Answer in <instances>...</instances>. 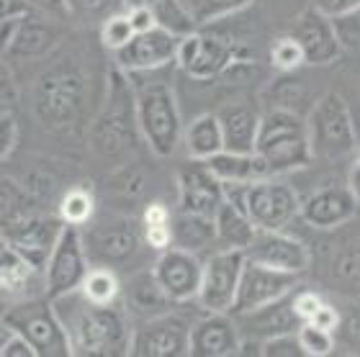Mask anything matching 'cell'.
Listing matches in <instances>:
<instances>
[{
	"label": "cell",
	"instance_id": "e0dca14e",
	"mask_svg": "<svg viewBox=\"0 0 360 357\" xmlns=\"http://www.w3.org/2000/svg\"><path fill=\"white\" fill-rule=\"evenodd\" d=\"M248 260H255L268 268L285 270L301 275L309 268V249L301 239L285 234L283 229H257L252 245L245 249Z\"/></svg>",
	"mask_w": 360,
	"mask_h": 357
},
{
	"label": "cell",
	"instance_id": "3957f363",
	"mask_svg": "<svg viewBox=\"0 0 360 357\" xmlns=\"http://www.w3.org/2000/svg\"><path fill=\"white\" fill-rule=\"evenodd\" d=\"M255 152L268 167L270 178L301 170L309 162H314L311 147H309L307 119H301L293 108H283V105L268 108L260 116Z\"/></svg>",
	"mask_w": 360,
	"mask_h": 357
},
{
	"label": "cell",
	"instance_id": "7a4b0ae2",
	"mask_svg": "<svg viewBox=\"0 0 360 357\" xmlns=\"http://www.w3.org/2000/svg\"><path fill=\"white\" fill-rule=\"evenodd\" d=\"M129 77L134 80L131 90L139 134L158 157H173L183 142V121L175 90L167 80L155 77V72H136Z\"/></svg>",
	"mask_w": 360,
	"mask_h": 357
},
{
	"label": "cell",
	"instance_id": "4dcf8cb0",
	"mask_svg": "<svg viewBox=\"0 0 360 357\" xmlns=\"http://www.w3.org/2000/svg\"><path fill=\"white\" fill-rule=\"evenodd\" d=\"M80 290L85 293L88 301L93 304H101V306H108V304H116L121 296V283L116 273L108 268H93L88 273V278L83 280Z\"/></svg>",
	"mask_w": 360,
	"mask_h": 357
},
{
	"label": "cell",
	"instance_id": "484cf974",
	"mask_svg": "<svg viewBox=\"0 0 360 357\" xmlns=\"http://www.w3.org/2000/svg\"><path fill=\"white\" fill-rule=\"evenodd\" d=\"M41 273V270L34 265V262L26 257L23 252H18L11 242L3 239V247H0V285H3V293L6 296H15V293H23L29 288L31 278ZM44 275V273H41Z\"/></svg>",
	"mask_w": 360,
	"mask_h": 357
},
{
	"label": "cell",
	"instance_id": "c3c4849f",
	"mask_svg": "<svg viewBox=\"0 0 360 357\" xmlns=\"http://www.w3.org/2000/svg\"><path fill=\"white\" fill-rule=\"evenodd\" d=\"M31 13L29 0H3V18H26Z\"/></svg>",
	"mask_w": 360,
	"mask_h": 357
},
{
	"label": "cell",
	"instance_id": "83f0119b",
	"mask_svg": "<svg viewBox=\"0 0 360 357\" xmlns=\"http://www.w3.org/2000/svg\"><path fill=\"white\" fill-rule=\"evenodd\" d=\"M142 234L147 245L158 252L173 247V214L165 203H150L142 216Z\"/></svg>",
	"mask_w": 360,
	"mask_h": 357
},
{
	"label": "cell",
	"instance_id": "60d3db41",
	"mask_svg": "<svg viewBox=\"0 0 360 357\" xmlns=\"http://www.w3.org/2000/svg\"><path fill=\"white\" fill-rule=\"evenodd\" d=\"M311 8H316L319 13L335 21V18H342V15L358 11L360 0H311Z\"/></svg>",
	"mask_w": 360,
	"mask_h": 357
},
{
	"label": "cell",
	"instance_id": "f6af8a7d",
	"mask_svg": "<svg viewBox=\"0 0 360 357\" xmlns=\"http://www.w3.org/2000/svg\"><path fill=\"white\" fill-rule=\"evenodd\" d=\"M311 324H316V327H322V329H330V332H335V329L340 327V313L335 306L330 304H322L319 309H316V313L311 316Z\"/></svg>",
	"mask_w": 360,
	"mask_h": 357
},
{
	"label": "cell",
	"instance_id": "ac0fdd59",
	"mask_svg": "<svg viewBox=\"0 0 360 357\" xmlns=\"http://www.w3.org/2000/svg\"><path fill=\"white\" fill-rule=\"evenodd\" d=\"M358 214V198L347 186L322 188L301 201V219L311 229H338Z\"/></svg>",
	"mask_w": 360,
	"mask_h": 357
},
{
	"label": "cell",
	"instance_id": "f907efd6",
	"mask_svg": "<svg viewBox=\"0 0 360 357\" xmlns=\"http://www.w3.org/2000/svg\"><path fill=\"white\" fill-rule=\"evenodd\" d=\"M358 162H360V157H358Z\"/></svg>",
	"mask_w": 360,
	"mask_h": 357
},
{
	"label": "cell",
	"instance_id": "5bb4252c",
	"mask_svg": "<svg viewBox=\"0 0 360 357\" xmlns=\"http://www.w3.org/2000/svg\"><path fill=\"white\" fill-rule=\"evenodd\" d=\"M234 60V49L224 39L209 37L201 31H193L180 39L175 65L193 80H211L224 72Z\"/></svg>",
	"mask_w": 360,
	"mask_h": 357
},
{
	"label": "cell",
	"instance_id": "7bdbcfd3",
	"mask_svg": "<svg viewBox=\"0 0 360 357\" xmlns=\"http://www.w3.org/2000/svg\"><path fill=\"white\" fill-rule=\"evenodd\" d=\"M127 13H129V21H131V26H134L136 34L160 29L158 21H155V15H152L144 6H127Z\"/></svg>",
	"mask_w": 360,
	"mask_h": 357
},
{
	"label": "cell",
	"instance_id": "2e32d148",
	"mask_svg": "<svg viewBox=\"0 0 360 357\" xmlns=\"http://www.w3.org/2000/svg\"><path fill=\"white\" fill-rule=\"evenodd\" d=\"M291 37L296 39L304 49V60L307 65L322 67V65H332L340 60L342 54V44H340L338 29L335 21L319 13L316 8H307L304 13L296 18L291 29Z\"/></svg>",
	"mask_w": 360,
	"mask_h": 357
},
{
	"label": "cell",
	"instance_id": "f35d334b",
	"mask_svg": "<svg viewBox=\"0 0 360 357\" xmlns=\"http://www.w3.org/2000/svg\"><path fill=\"white\" fill-rule=\"evenodd\" d=\"M260 355L263 357H307L304 350H301V342L296 332L268 337L263 342V347H260Z\"/></svg>",
	"mask_w": 360,
	"mask_h": 357
},
{
	"label": "cell",
	"instance_id": "4316f807",
	"mask_svg": "<svg viewBox=\"0 0 360 357\" xmlns=\"http://www.w3.org/2000/svg\"><path fill=\"white\" fill-rule=\"evenodd\" d=\"M127 6H144L155 15L160 29L170 31L175 37H188V34L198 31L193 18L188 15L183 0H127Z\"/></svg>",
	"mask_w": 360,
	"mask_h": 357
},
{
	"label": "cell",
	"instance_id": "ba28073f",
	"mask_svg": "<svg viewBox=\"0 0 360 357\" xmlns=\"http://www.w3.org/2000/svg\"><path fill=\"white\" fill-rule=\"evenodd\" d=\"M65 226V221H54V219H44L29 209L15 211L11 216H3V239L29 257L41 273L46 270L49 254H52L60 231Z\"/></svg>",
	"mask_w": 360,
	"mask_h": 357
},
{
	"label": "cell",
	"instance_id": "d590c367",
	"mask_svg": "<svg viewBox=\"0 0 360 357\" xmlns=\"http://www.w3.org/2000/svg\"><path fill=\"white\" fill-rule=\"evenodd\" d=\"M270 62L273 67L281 70V72H291V70H299L301 65H307L304 60V49L296 39L288 34V37H281L270 49Z\"/></svg>",
	"mask_w": 360,
	"mask_h": 357
},
{
	"label": "cell",
	"instance_id": "9c48e42d",
	"mask_svg": "<svg viewBox=\"0 0 360 357\" xmlns=\"http://www.w3.org/2000/svg\"><path fill=\"white\" fill-rule=\"evenodd\" d=\"M296 288H299L296 273H285V270H276L268 268V265H260L255 260H248L245 270H242L240 290H237L232 313L245 316V313L260 311L265 306L291 296Z\"/></svg>",
	"mask_w": 360,
	"mask_h": 357
},
{
	"label": "cell",
	"instance_id": "bcb514c9",
	"mask_svg": "<svg viewBox=\"0 0 360 357\" xmlns=\"http://www.w3.org/2000/svg\"><path fill=\"white\" fill-rule=\"evenodd\" d=\"M21 23H23V18H3V21H0V26H3V54L11 52L15 37H18V31H21Z\"/></svg>",
	"mask_w": 360,
	"mask_h": 357
},
{
	"label": "cell",
	"instance_id": "30bf717a",
	"mask_svg": "<svg viewBox=\"0 0 360 357\" xmlns=\"http://www.w3.org/2000/svg\"><path fill=\"white\" fill-rule=\"evenodd\" d=\"M191 324L180 313H158L134 329L131 355L136 357H186L191 355Z\"/></svg>",
	"mask_w": 360,
	"mask_h": 357
},
{
	"label": "cell",
	"instance_id": "e575fe53",
	"mask_svg": "<svg viewBox=\"0 0 360 357\" xmlns=\"http://www.w3.org/2000/svg\"><path fill=\"white\" fill-rule=\"evenodd\" d=\"M136 37L134 26L129 21V13L127 11H119V13H113L111 18H105L101 23V41H103L111 52H119L124 46Z\"/></svg>",
	"mask_w": 360,
	"mask_h": 357
},
{
	"label": "cell",
	"instance_id": "6da1fadb",
	"mask_svg": "<svg viewBox=\"0 0 360 357\" xmlns=\"http://www.w3.org/2000/svg\"><path fill=\"white\" fill-rule=\"evenodd\" d=\"M54 309L68 329L75 355H131L134 329L116 304H93L77 288L54 298Z\"/></svg>",
	"mask_w": 360,
	"mask_h": 357
},
{
	"label": "cell",
	"instance_id": "ab89813d",
	"mask_svg": "<svg viewBox=\"0 0 360 357\" xmlns=\"http://www.w3.org/2000/svg\"><path fill=\"white\" fill-rule=\"evenodd\" d=\"M335 29H338L342 49L360 52V8L353 11V13L342 15V18H335Z\"/></svg>",
	"mask_w": 360,
	"mask_h": 357
},
{
	"label": "cell",
	"instance_id": "7402d4cb",
	"mask_svg": "<svg viewBox=\"0 0 360 357\" xmlns=\"http://www.w3.org/2000/svg\"><path fill=\"white\" fill-rule=\"evenodd\" d=\"M183 144H186L188 160L209 162L211 157L219 155L224 149V134H221V124H219L217 113L195 116L183 131Z\"/></svg>",
	"mask_w": 360,
	"mask_h": 357
},
{
	"label": "cell",
	"instance_id": "cb8c5ba5",
	"mask_svg": "<svg viewBox=\"0 0 360 357\" xmlns=\"http://www.w3.org/2000/svg\"><path fill=\"white\" fill-rule=\"evenodd\" d=\"M214 245H217L214 216L188 214V211H178L173 216V247L198 254Z\"/></svg>",
	"mask_w": 360,
	"mask_h": 357
},
{
	"label": "cell",
	"instance_id": "74e56055",
	"mask_svg": "<svg viewBox=\"0 0 360 357\" xmlns=\"http://www.w3.org/2000/svg\"><path fill=\"white\" fill-rule=\"evenodd\" d=\"M0 355L3 357H39L37 347L21 335L15 332L11 324H0Z\"/></svg>",
	"mask_w": 360,
	"mask_h": 357
},
{
	"label": "cell",
	"instance_id": "ee69618b",
	"mask_svg": "<svg viewBox=\"0 0 360 357\" xmlns=\"http://www.w3.org/2000/svg\"><path fill=\"white\" fill-rule=\"evenodd\" d=\"M0 131H3V139H0V144H3V160H6V157L13 152V147H15V131H18L13 113H8V108H3V124H0Z\"/></svg>",
	"mask_w": 360,
	"mask_h": 357
},
{
	"label": "cell",
	"instance_id": "44dd1931",
	"mask_svg": "<svg viewBox=\"0 0 360 357\" xmlns=\"http://www.w3.org/2000/svg\"><path fill=\"white\" fill-rule=\"evenodd\" d=\"M221 183H255V180L270 178L265 162L257 152H229L221 149L206 162Z\"/></svg>",
	"mask_w": 360,
	"mask_h": 357
},
{
	"label": "cell",
	"instance_id": "836d02e7",
	"mask_svg": "<svg viewBox=\"0 0 360 357\" xmlns=\"http://www.w3.org/2000/svg\"><path fill=\"white\" fill-rule=\"evenodd\" d=\"M296 335H299L301 350L307 357H327L335 350V337H332L330 329L316 327L311 321H301Z\"/></svg>",
	"mask_w": 360,
	"mask_h": 357
},
{
	"label": "cell",
	"instance_id": "f546056e",
	"mask_svg": "<svg viewBox=\"0 0 360 357\" xmlns=\"http://www.w3.org/2000/svg\"><path fill=\"white\" fill-rule=\"evenodd\" d=\"M54 39H57V34L49 26L31 21L29 15H26L21 23V31H18V37H15L13 46H11V54L37 57V54H44L54 44Z\"/></svg>",
	"mask_w": 360,
	"mask_h": 357
},
{
	"label": "cell",
	"instance_id": "8992f818",
	"mask_svg": "<svg viewBox=\"0 0 360 357\" xmlns=\"http://www.w3.org/2000/svg\"><path fill=\"white\" fill-rule=\"evenodd\" d=\"M245 262H248L245 249H217L209 254L203 260L201 290L195 304L206 313H232Z\"/></svg>",
	"mask_w": 360,
	"mask_h": 357
},
{
	"label": "cell",
	"instance_id": "8fae6325",
	"mask_svg": "<svg viewBox=\"0 0 360 357\" xmlns=\"http://www.w3.org/2000/svg\"><path fill=\"white\" fill-rule=\"evenodd\" d=\"M248 216L257 229H285L301 216L299 193L278 178L255 180L248 193Z\"/></svg>",
	"mask_w": 360,
	"mask_h": 357
},
{
	"label": "cell",
	"instance_id": "52a82bcc",
	"mask_svg": "<svg viewBox=\"0 0 360 357\" xmlns=\"http://www.w3.org/2000/svg\"><path fill=\"white\" fill-rule=\"evenodd\" d=\"M88 273L90 268H88V252H85L83 231L75 223H65L44 270L46 296L52 298V301L60 296H68V293H72V290H77L83 285Z\"/></svg>",
	"mask_w": 360,
	"mask_h": 357
},
{
	"label": "cell",
	"instance_id": "7c38bea8",
	"mask_svg": "<svg viewBox=\"0 0 360 357\" xmlns=\"http://www.w3.org/2000/svg\"><path fill=\"white\" fill-rule=\"evenodd\" d=\"M180 39L165 29H152L144 34H136L124 49L113 52V62L121 72H158V70L175 65Z\"/></svg>",
	"mask_w": 360,
	"mask_h": 357
},
{
	"label": "cell",
	"instance_id": "d6a6232c",
	"mask_svg": "<svg viewBox=\"0 0 360 357\" xmlns=\"http://www.w3.org/2000/svg\"><path fill=\"white\" fill-rule=\"evenodd\" d=\"M70 15L80 21H98L103 23L119 11H127V0H68Z\"/></svg>",
	"mask_w": 360,
	"mask_h": 357
},
{
	"label": "cell",
	"instance_id": "d4e9b609",
	"mask_svg": "<svg viewBox=\"0 0 360 357\" xmlns=\"http://www.w3.org/2000/svg\"><path fill=\"white\" fill-rule=\"evenodd\" d=\"M96 252L105 260H127L139 247V231L131 221L105 223L96 231Z\"/></svg>",
	"mask_w": 360,
	"mask_h": 357
},
{
	"label": "cell",
	"instance_id": "603a6c76",
	"mask_svg": "<svg viewBox=\"0 0 360 357\" xmlns=\"http://www.w3.org/2000/svg\"><path fill=\"white\" fill-rule=\"evenodd\" d=\"M214 223H217L219 249H248L257 234V226L252 223L248 211L237 209L229 201H224L219 206L217 216H214Z\"/></svg>",
	"mask_w": 360,
	"mask_h": 357
},
{
	"label": "cell",
	"instance_id": "ffe728a7",
	"mask_svg": "<svg viewBox=\"0 0 360 357\" xmlns=\"http://www.w3.org/2000/svg\"><path fill=\"white\" fill-rule=\"evenodd\" d=\"M217 116L219 124H221V134H224V149H229V152H255L263 113H257L248 103H232L224 105Z\"/></svg>",
	"mask_w": 360,
	"mask_h": 357
},
{
	"label": "cell",
	"instance_id": "9a60e30c",
	"mask_svg": "<svg viewBox=\"0 0 360 357\" xmlns=\"http://www.w3.org/2000/svg\"><path fill=\"white\" fill-rule=\"evenodd\" d=\"M224 203V186L206 162L191 160L178 170V211L217 216Z\"/></svg>",
	"mask_w": 360,
	"mask_h": 357
},
{
	"label": "cell",
	"instance_id": "b9f144b4",
	"mask_svg": "<svg viewBox=\"0 0 360 357\" xmlns=\"http://www.w3.org/2000/svg\"><path fill=\"white\" fill-rule=\"evenodd\" d=\"M293 293H296V290H293ZM322 304H324L322 298L316 296V293H311V290H299V293L293 296V311H296V316H299L301 321L311 319Z\"/></svg>",
	"mask_w": 360,
	"mask_h": 357
},
{
	"label": "cell",
	"instance_id": "277c9868",
	"mask_svg": "<svg viewBox=\"0 0 360 357\" xmlns=\"http://www.w3.org/2000/svg\"><path fill=\"white\" fill-rule=\"evenodd\" d=\"M311 157L322 162H340L358 149V134L345 98L330 90L324 93L307 116Z\"/></svg>",
	"mask_w": 360,
	"mask_h": 357
},
{
	"label": "cell",
	"instance_id": "7dc6e473",
	"mask_svg": "<svg viewBox=\"0 0 360 357\" xmlns=\"http://www.w3.org/2000/svg\"><path fill=\"white\" fill-rule=\"evenodd\" d=\"M31 8H39L46 15H70L68 0H29Z\"/></svg>",
	"mask_w": 360,
	"mask_h": 357
},
{
	"label": "cell",
	"instance_id": "681fc988",
	"mask_svg": "<svg viewBox=\"0 0 360 357\" xmlns=\"http://www.w3.org/2000/svg\"><path fill=\"white\" fill-rule=\"evenodd\" d=\"M347 188H350V193L358 198L360 203V162H355L353 167H350V175H347Z\"/></svg>",
	"mask_w": 360,
	"mask_h": 357
},
{
	"label": "cell",
	"instance_id": "8d00e7d4",
	"mask_svg": "<svg viewBox=\"0 0 360 357\" xmlns=\"http://www.w3.org/2000/svg\"><path fill=\"white\" fill-rule=\"evenodd\" d=\"M131 301H134L136 309H165L167 304H173L170 298L162 293V288L158 285V280H155V275H142L136 278L134 283H131Z\"/></svg>",
	"mask_w": 360,
	"mask_h": 357
},
{
	"label": "cell",
	"instance_id": "d6986e66",
	"mask_svg": "<svg viewBox=\"0 0 360 357\" xmlns=\"http://www.w3.org/2000/svg\"><path fill=\"white\" fill-rule=\"evenodd\" d=\"M240 350V329L229 313H206L191 329V357H234Z\"/></svg>",
	"mask_w": 360,
	"mask_h": 357
},
{
	"label": "cell",
	"instance_id": "f1b7e54d",
	"mask_svg": "<svg viewBox=\"0 0 360 357\" xmlns=\"http://www.w3.org/2000/svg\"><path fill=\"white\" fill-rule=\"evenodd\" d=\"M252 3L255 0H183L188 15L193 18L195 29L217 23L221 18H229V15L240 13V11H245Z\"/></svg>",
	"mask_w": 360,
	"mask_h": 357
},
{
	"label": "cell",
	"instance_id": "1f68e13d",
	"mask_svg": "<svg viewBox=\"0 0 360 357\" xmlns=\"http://www.w3.org/2000/svg\"><path fill=\"white\" fill-rule=\"evenodd\" d=\"M93 211H96V201L85 188H72L60 203V219L65 223H75V226L88 223L93 219Z\"/></svg>",
	"mask_w": 360,
	"mask_h": 357
},
{
	"label": "cell",
	"instance_id": "5b68a950",
	"mask_svg": "<svg viewBox=\"0 0 360 357\" xmlns=\"http://www.w3.org/2000/svg\"><path fill=\"white\" fill-rule=\"evenodd\" d=\"M3 321L11 324L15 332H21L34 347L39 357H72V342L60 313L54 309V301L46 298H29L8 306L3 311Z\"/></svg>",
	"mask_w": 360,
	"mask_h": 357
},
{
	"label": "cell",
	"instance_id": "4fadbf2b",
	"mask_svg": "<svg viewBox=\"0 0 360 357\" xmlns=\"http://www.w3.org/2000/svg\"><path fill=\"white\" fill-rule=\"evenodd\" d=\"M152 275L158 280L173 304H186V301H195L198 290H201V278H203V260L195 252L188 249H178L170 247L165 252H160Z\"/></svg>",
	"mask_w": 360,
	"mask_h": 357
}]
</instances>
